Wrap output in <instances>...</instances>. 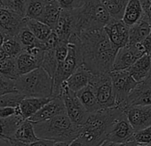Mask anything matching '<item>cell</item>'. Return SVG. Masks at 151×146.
Returning <instances> with one entry per match:
<instances>
[{"instance_id":"cell-1","label":"cell","mask_w":151,"mask_h":146,"mask_svg":"<svg viewBox=\"0 0 151 146\" xmlns=\"http://www.w3.org/2000/svg\"><path fill=\"white\" fill-rule=\"evenodd\" d=\"M78 36L85 67L93 74L110 72L118 49L110 42L104 30H86Z\"/></svg>"},{"instance_id":"cell-2","label":"cell","mask_w":151,"mask_h":146,"mask_svg":"<svg viewBox=\"0 0 151 146\" xmlns=\"http://www.w3.org/2000/svg\"><path fill=\"white\" fill-rule=\"evenodd\" d=\"M119 106L100 109L89 113L85 124L81 126L79 139L85 146H101L108 139V134L115 119L124 112Z\"/></svg>"},{"instance_id":"cell-3","label":"cell","mask_w":151,"mask_h":146,"mask_svg":"<svg viewBox=\"0 0 151 146\" xmlns=\"http://www.w3.org/2000/svg\"><path fill=\"white\" fill-rule=\"evenodd\" d=\"M33 123V122H32ZM37 135L40 139L70 143L81 132V126L71 121L67 113L58 115L51 119L33 123Z\"/></svg>"},{"instance_id":"cell-4","label":"cell","mask_w":151,"mask_h":146,"mask_svg":"<svg viewBox=\"0 0 151 146\" xmlns=\"http://www.w3.org/2000/svg\"><path fill=\"white\" fill-rule=\"evenodd\" d=\"M74 11L77 17L78 35L86 30L103 29L112 20L101 0H85Z\"/></svg>"},{"instance_id":"cell-5","label":"cell","mask_w":151,"mask_h":146,"mask_svg":"<svg viewBox=\"0 0 151 146\" xmlns=\"http://www.w3.org/2000/svg\"><path fill=\"white\" fill-rule=\"evenodd\" d=\"M15 82L17 91L25 97H52L53 79L42 67L21 75Z\"/></svg>"},{"instance_id":"cell-6","label":"cell","mask_w":151,"mask_h":146,"mask_svg":"<svg viewBox=\"0 0 151 146\" xmlns=\"http://www.w3.org/2000/svg\"><path fill=\"white\" fill-rule=\"evenodd\" d=\"M83 65V57L80 47V38L78 34H74L68 40V52L66 59L59 63L55 75L53 77L52 97L60 95L61 85Z\"/></svg>"},{"instance_id":"cell-7","label":"cell","mask_w":151,"mask_h":146,"mask_svg":"<svg viewBox=\"0 0 151 146\" xmlns=\"http://www.w3.org/2000/svg\"><path fill=\"white\" fill-rule=\"evenodd\" d=\"M90 85H92L94 89L101 109L116 106V95L109 72L101 73V74H93L90 80Z\"/></svg>"},{"instance_id":"cell-8","label":"cell","mask_w":151,"mask_h":146,"mask_svg":"<svg viewBox=\"0 0 151 146\" xmlns=\"http://www.w3.org/2000/svg\"><path fill=\"white\" fill-rule=\"evenodd\" d=\"M59 96L62 98L66 107V113L71 121L78 126H83L88 118L89 112L80 102L77 93L70 90L67 83L64 82L61 85Z\"/></svg>"},{"instance_id":"cell-9","label":"cell","mask_w":151,"mask_h":146,"mask_svg":"<svg viewBox=\"0 0 151 146\" xmlns=\"http://www.w3.org/2000/svg\"><path fill=\"white\" fill-rule=\"evenodd\" d=\"M109 73L116 95V106L122 107L139 82L132 77L128 69L112 70Z\"/></svg>"},{"instance_id":"cell-10","label":"cell","mask_w":151,"mask_h":146,"mask_svg":"<svg viewBox=\"0 0 151 146\" xmlns=\"http://www.w3.org/2000/svg\"><path fill=\"white\" fill-rule=\"evenodd\" d=\"M145 53H146L141 44L126 45L125 46L118 49L111 68V71L129 69L139 58Z\"/></svg>"},{"instance_id":"cell-11","label":"cell","mask_w":151,"mask_h":146,"mask_svg":"<svg viewBox=\"0 0 151 146\" xmlns=\"http://www.w3.org/2000/svg\"><path fill=\"white\" fill-rule=\"evenodd\" d=\"M45 50L40 46H34L24 49L17 57V66L19 74L24 75L41 67Z\"/></svg>"},{"instance_id":"cell-12","label":"cell","mask_w":151,"mask_h":146,"mask_svg":"<svg viewBox=\"0 0 151 146\" xmlns=\"http://www.w3.org/2000/svg\"><path fill=\"white\" fill-rule=\"evenodd\" d=\"M135 131L130 123L124 111L120 114L112 123L107 141L114 142H124L133 140Z\"/></svg>"},{"instance_id":"cell-13","label":"cell","mask_w":151,"mask_h":146,"mask_svg":"<svg viewBox=\"0 0 151 146\" xmlns=\"http://www.w3.org/2000/svg\"><path fill=\"white\" fill-rule=\"evenodd\" d=\"M26 24L27 19L24 16L13 10L0 7V29L6 37H16Z\"/></svg>"},{"instance_id":"cell-14","label":"cell","mask_w":151,"mask_h":146,"mask_svg":"<svg viewBox=\"0 0 151 146\" xmlns=\"http://www.w3.org/2000/svg\"><path fill=\"white\" fill-rule=\"evenodd\" d=\"M151 104V72L149 75L139 82L134 87L128 98L123 104L122 108L124 109L136 105H150Z\"/></svg>"},{"instance_id":"cell-15","label":"cell","mask_w":151,"mask_h":146,"mask_svg":"<svg viewBox=\"0 0 151 146\" xmlns=\"http://www.w3.org/2000/svg\"><path fill=\"white\" fill-rule=\"evenodd\" d=\"M57 34L59 40L68 42L72 35L78 34V23L77 17L74 9L61 11L59 21L53 29Z\"/></svg>"},{"instance_id":"cell-16","label":"cell","mask_w":151,"mask_h":146,"mask_svg":"<svg viewBox=\"0 0 151 146\" xmlns=\"http://www.w3.org/2000/svg\"><path fill=\"white\" fill-rule=\"evenodd\" d=\"M103 30L109 37L110 42L117 49L128 45L130 27L126 25L123 20L112 19L103 28Z\"/></svg>"},{"instance_id":"cell-17","label":"cell","mask_w":151,"mask_h":146,"mask_svg":"<svg viewBox=\"0 0 151 146\" xmlns=\"http://www.w3.org/2000/svg\"><path fill=\"white\" fill-rule=\"evenodd\" d=\"M124 113L135 132L151 126V104L127 107Z\"/></svg>"},{"instance_id":"cell-18","label":"cell","mask_w":151,"mask_h":146,"mask_svg":"<svg viewBox=\"0 0 151 146\" xmlns=\"http://www.w3.org/2000/svg\"><path fill=\"white\" fill-rule=\"evenodd\" d=\"M66 113V107L61 97H52L45 105H44L36 114L29 119L33 122H42L51 119L58 115Z\"/></svg>"},{"instance_id":"cell-19","label":"cell","mask_w":151,"mask_h":146,"mask_svg":"<svg viewBox=\"0 0 151 146\" xmlns=\"http://www.w3.org/2000/svg\"><path fill=\"white\" fill-rule=\"evenodd\" d=\"M52 98V97H24L16 107L15 114L21 115L24 119H29Z\"/></svg>"},{"instance_id":"cell-20","label":"cell","mask_w":151,"mask_h":146,"mask_svg":"<svg viewBox=\"0 0 151 146\" xmlns=\"http://www.w3.org/2000/svg\"><path fill=\"white\" fill-rule=\"evenodd\" d=\"M92 76L93 73L88 70L83 64L67 80L66 83L70 90L78 93L90 84Z\"/></svg>"},{"instance_id":"cell-21","label":"cell","mask_w":151,"mask_h":146,"mask_svg":"<svg viewBox=\"0 0 151 146\" xmlns=\"http://www.w3.org/2000/svg\"><path fill=\"white\" fill-rule=\"evenodd\" d=\"M127 69L137 82L142 81L151 72V54H143Z\"/></svg>"},{"instance_id":"cell-22","label":"cell","mask_w":151,"mask_h":146,"mask_svg":"<svg viewBox=\"0 0 151 146\" xmlns=\"http://www.w3.org/2000/svg\"><path fill=\"white\" fill-rule=\"evenodd\" d=\"M144 16L145 13L140 0H129L122 20L126 25L131 27L139 22Z\"/></svg>"},{"instance_id":"cell-23","label":"cell","mask_w":151,"mask_h":146,"mask_svg":"<svg viewBox=\"0 0 151 146\" xmlns=\"http://www.w3.org/2000/svg\"><path fill=\"white\" fill-rule=\"evenodd\" d=\"M151 25L145 15L139 22L130 27L129 30V43L131 45L140 44L150 33Z\"/></svg>"},{"instance_id":"cell-24","label":"cell","mask_w":151,"mask_h":146,"mask_svg":"<svg viewBox=\"0 0 151 146\" xmlns=\"http://www.w3.org/2000/svg\"><path fill=\"white\" fill-rule=\"evenodd\" d=\"M23 120L24 119L19 114L0 118V139H12L17 127Z\"/></svg>"},{"instance_id":"cell-25","label":"cell","mask_w":151,"mask_h":146,"mask_svg":"<svg viewBox=\"0 0 151 146\" xmlns=\"http://www.w3.org/2000/svg\"><path fill=\"white\" fill-rule=\"evenodd\" d=\"M61 11L62 9L58 0H46L44 13L39 21L49 25L53 30L59 21Z\"/></svg>"},{"instance_id":"cell-26","label":"cell","mask_w":151,"mask_h":146,"mask_svg":"<svg viewBox=\"0 0 151 146\" xmlns=\"http://www.w3.org/2000/svg\"><path fill=\"white\" fill-rule=\"evenodd\" d=\"M12 139L22 142H32L40 138L36 134L33 123L29 119H24L17 127Z\"/></svg>"},{"instance_id":"cell-27","label":"cell","mask_w":151,"mask_h":146,"mask_svg":"<svg viewBox=\"0 0 151 146\" xmlns=\"http://www.w3.org/2000/svg\"><path fill=\"white\" fill-rule=\"evenodd\" d=\"M77 95L79 98L82 104L84 105V107L86 108V110L89 113H92L101 109L97 101L94 89L92 87V85L89 84L86 87L78 91L77 93Z\"/></svg>"},{"instance_id":"cell-28","label":"cell","mask_w":151,"mask_h":146,"mask_svg":"<svg viewBox=\"0 0 151 146\" xmlns=\"http://www.w3.org/2000/svg\"><path fill=\"white\" fill-rule=\"evenodd\" d=\"M0 76L14 80H16L20 77L16 57L7 56L0 61Z\"/></svg>"},{"instance_id":"cell-29","label":"cell","mask_w":151,"mask_h":146,"mask_svg":"<svg viewBox=\"0 0 151 146\" xmlns=\"http://www.w3.org/2000/svg\"><path fill=\"white\" fill-rule=\"evenodd\" d=\"M27 26L30 29L36 38L42 42L45 41L53 30L49 25L36 19H27Z\"/></svg>"},{"instance_id":"cell-30","label":"cell","mask_w":151,"mask_h":146,"mask_svg":"<svg viewBox=\"0 0 151 146\" xmlns=\"http://www.w3.org/2000/svg\"><path fill=\"white\" fill-rule=\"evenodd\" d=\"M112 19L122 20L129 0H101Z\"/></svg>"},{"instance_id":"cell-31","label":"cell","mask_w":151,"mask_h":146,"mask_svg":"<svg viewBox=\"0 0 151 146\" xmlns=\"http://www.w3.org/2000/svg\"><path fill=\"white\" fill-rule=\"evenodd\" d=\"M16 38L22 44L23 49H29L34 46L42 47V42L39 41L36 38V36L33 34L30 29L27 26V24L21 30V31L16 36Z\"/></svg>"},{"instance_id":"cell-32","label":"cell","mask_w":151,"mask_h":146,"mask_svg":"<svg viewBox=\"0 0 151 146\" xmlns=\"http://www.w3.org/2000/svg\"><path fill=\"white\" fill-rule=\"evenodd\" d=\"M46 0H28L25 17L26 19L39 20L44 13Z\"/></svg>"},{"instance_id":"cell-33","label":"cell","mask_w":151,"mask_h":146,"mask_svg":"<svg viewBox=\"0 0 151 146\" xmlns=\"http://www.w3.org/2000/svg\"><path fill=\"white\" fill-rule=\"evenodd\" d=\"M58 65H59V61L55 55V49L45 50L44 53L41 67L47 71V73L52 79L55 75Z\"/></svg>"},{"instance_id":"cell-34","label":"cell","mask_w":151,"mask_h":146,"mask_svg":"<svg viewBox=\"0 0 151 146\" xmlns=\"http://www.w3.org/2000/svg\"><path fill=\"white\" fill-rule=\"evenodd\" d=\"M2 48L11 57H17L24 49L16 37H6Z\"/></svg>"},{"instance_id":"cell-35","label":"cell","mask_w":151,"mask_h":146,"mask_svg":"<svg viewBox=\"0 0 151 146\" xmlns=\"http://www.w3.org/2000/svg\"><path fill=\"white\" fill-rule=\"evenodd\" d=\"M25 96L21 93H11L0 95V109L7 107H17Z\"/></svg>"},{"instance_id":"cell-36","label":"cell","mask_w":151,"mask_h":146,"mask_svg":"<svg viewBox=\"0 0 151 146\" xmlns=\"http://www.w3.org/2000/svg\"><path fill=\"white\" fill-rule=\"evenodd\" d=\"M28 0H1V7L13 10L25 17ZM26 18V17H25Z\"/></svg>"},{"instance_id":"cell-37","label":"cell","mask_w":151,"mask_h":146,"mask_svg":"<svg viewBox=\"0 0 151 146\" xmlns=\"http://www.w3.org/2000/svg\"><path fill=\"white\" fill-rule=\"evenodd\" d=\"M17 92L15 80L0 76V95Z\"/></svg>"},{"instance_id":"cell-38","label":"cell","mask_w":151,"mask_h":146,"mask_svg":"<svg viewBox=\"0 0 151 146\" xmlns=\"http://www.w3.org/2000/svg\"><path fill=\"white\" fill-rule=\"evenodd\" d=\"M133 140L139 144H149L151 143V126L135 132Z\"/></svg>"},{"instance_id":"cell-39","label":"cell","mask_w":151,"mask_h":146,"mask_svg":"<svg viewBox=\"0 0 151 146\" xmlns=\"http://www.w3.org/2000/svg\"><path fill=\"white\" fill-rule=\"evenodd\" d=\"M12 146H52L54 141L47 139H38L37 141L32 142H22L14 139H10Z\"/></svg>"},{"instance_id":"cell-40","label":"cell","mask_w":151,"mask_h":146,"mask_svg":"<svg viewBox=\"0 0 151 146\" xmlns=\"http://www.w3.org/2000/svg\"><path fill=\"white\" fill-rule=\"evenodd\" d=\"M59 38L57 36V34L55 33L54 30H52V32L51 33V35L45 40V41H41L42 42V48L45 51V50H51V49H55L58 43H59Z\"/></svg>"},{"instance_id":"cell-41","label":"cell","mask_w":151,"mask_h":146,"mask_svg":"<svg viewBox=\"0 0 151 146\" xmlns=\"http://www.w3.org/2000/svg\"><path fill=\"white\" fill-rule=\"evenodd\" d=\"M58 2L63 10H72L78 7L77 0H58Z\"/></svg>"},{"instance_id":"cell-42","label":"cell","mask_w":151,"mask_h":146,"mask_svg":"<svg viewBox=\"0 0 151 146\" xmlns=\"http://www.w3.org/2000/svg\"><path fill=\"white\" fill-rule=\"evenodd\" d=\"M101 146H139V144L134 140L124 142H114L106 141Z\"/></svg>"},{"instance_id":"cell-43","label":"cell","mask_w":151,"mask_h":146,"mask_svg":"<svg viewBox=\"0 0 151 146\" xmlns=\"http://www.w3.org/2000/svg\"><path fill=\"white\" fill-rule=\"evenodd\" d=\"M142 4L145 15L147 17L148 21L151 20V0H140Z\"/></svg>"},{"instance_id":"cell-44","label":"cell","mask_w":151,"mask_h":146,"mask_svg":"<svg viewBox=\"0 0 151 146\" xmlns=\"http://www.w3.org/2000/svg\"><path fill=\"white\" fill-rule=\"evenodd\" d=\"M16 113V107H7L0 109V118H6Z\"/></svg>"},{"instance_id":"cell-45","label":"cell","mask_w":151,"mask_h":146,"mask_svg":"<svg viewBox=\"0 0 151 146\" xmlns=\"http://www.w3.org/2000/svg\"><path fill=\"white\" fill-rule=\"evenodd\" d=\"M140 44L146 53H151V31Z\"/></svg>"},{"instance_id":"cell-46","label":"cell","mask_w":151,"mask_h":146,"mask_svg":"<svg viewBox=\"0 0 151 146\" xmlns=\"http://www.w3.org/2000/svg\"><path fill=\"white\" fill-rule=\"evenodd\" d=\"M68 146H85V145H84V143L82 142V141L79 139V137H78L77 139H75L74 141H72V142L68 144Z\"/></svg>"},{"instance_id":"cell-47","label":"cell","mask_w":151,"mask_h":146,"mask_svg":"<svg viewBox=\"0 0 151 146\" xmlns=\"http://www.w3.org/2000/svg\"><path fill=\"white\" fill-rule=\"evenodd\" d=\"M6 35L5 34V32L1 29H0V47L2 46V45H3V43H4L5 39H6Z\"/></svg>"},{"instance_id":"cell-48","label":"cell","mask_w":151,"mask_h":146,"mask_svg":"<svg viewBox=\"0 0 151 146\" xmlns=\"http://www.w3.org/2000/svg\"><path fill=\"white\" fill-rule=\"evenodd\" d=\"M0 146H12L10 140L6 139H0Z\"/></svg>"},{"instance_id":"cell-49","label":"cell","mask_w":151,"mask_h":146,"mask_svg":"<svg viewBox=\"0 0 151 146\" xmlns=\"http://www.w3.org/2000/svg\"><path fill=\"white\" fill-rule=\"evenodd\" d=\"M8 55L6 54V53L5 52V50L2 48V46L0 47V61H3L6 57H7Z\"/></svg>"},{"instance_id":"cell-50","label":"cell","mask_w":151,"mask_h":146,"mask_svg":"<svg viewBox=\"0 0 151 146\" xmlns=\"http://www.w3.org/2000/svg\"><path fill=\"white\" fill-rule=\"evenodd\" d=\"M68 144L66 142H54L52 146H68Z\"/></svg>"},{"instance_id":"cell-51","label":"cell","mask_w":151,"mask_h":146,"mask_svg":"<svg viewBox=\"0 0 151 146\" xmlns=\"http://www.w3.org/2000/svg\"><path fill=\"white\" fill-rule=\"evenodd\" d=\"M85 0H77V5H78V7H80L83 3H84Z\"/></svg>"},{"instance_id":"cell-52","label":"cell","mask_w":151,"mask_h":146,"mask_svg":"<svg viewBox=\"0 0 151 146\" xmlns=\"http://www.w3.org/2000/svg\"><path fill=\"white\" fill-rule=\"evenodd\" d=\"M139 146H151V143H149V144H139Z\"/></svg>"},{"instance_id":"cell-53","label":"cell","mask_w":151,"mask_h":146,"mask_svg":"<svg viewBox=\"0 0 151 146\" xmlns=\"http://www.w3.org/2000/svg\"><path fill=\"white\" fill-rule=\"evenodd\" d=\"M0 1H1V0H0ZM0 7H1V4H0Z\"/></svg>"},{"instance_id":"cell-54","label":"cell","mask_w":151,"mask_h":146,"mask_svg":"<svg viewBox=\"0 0 151 146\" xmlns=\"http://www.w3.org/2000/svg\"></svg>"},{"instance_id":"cell-55","label":"cell","mask_w":151,"mask_h":146,"mask_svg":"<svg viewBox=\"0 0 151 146\" xmlns=\"http://www.w3.org/2000/svg\"><path fill=\"white\" fill-rule=\"evenodd\" d=\"M150 54H151V53H150Z\"/></svg>"}]
</instances>
